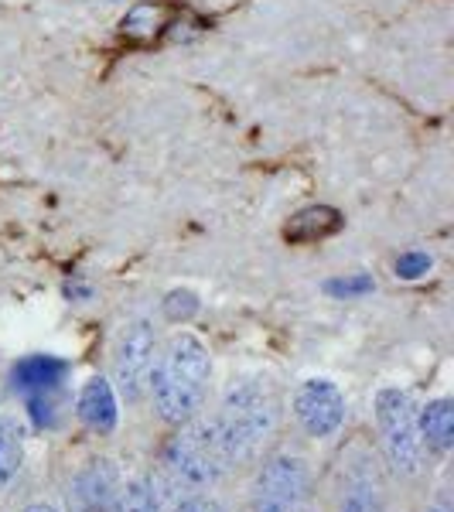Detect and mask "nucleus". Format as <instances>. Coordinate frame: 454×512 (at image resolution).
I'll return each mask as SVG.
<instances>
[{"label":"nucleus","instance_id":"18","mask_svg":"<svg viewBox=\"0 0 454 512\" xmlns=\"http://www.w3.org/2000/svg\"><path fill=\"white\" fill-rule=\"evenodd\" d=\"M427 270H431V256L427 253H403L400 260H396V277H403V280H417V277H424Z\"/></svg>","mask_w":454,"mask_h":512},{"label":"nucleus","instance_id":"4","mask_svg":"<svg viewBox=\"0 0 454 512\" xmlns=\"http://www.w3.org/2000/svg\"><path fill=\"white\" fill-rule=\"evenodd\" d=\"M376 410V427L383 437V454L390 461V468L396 475H417L420 458H424V444H420L417 431V403L407 390H386L376 393L373 400Z\"/></svg>","mask_w":454,"mask_h":512},{"label":"nucleus","instance_id":"3","mask_svg":"<svg viewBox=\"0 0 454 512\" xmlns=\"http://www.w3.org/2000/svg\"><path fill=\"white\" fill-rule=\"evenodd\" d=\"M164 465L171 478L188 492H205L229 472V454L222 448L216 420H188L181 431L171 437L164 451Z\"/></svg>","mask_w":454,"mask_h":512},{"label":"nucleus","instance_id":"12","mask_svg":"<svg viewBox=\"0 0 454 512\" xmlns=\"http://www.w3.org/2000/svg\"><path fill=\"white\" fill-rule=\"evenodd\" d=\"M338 512H386V499L376 475L359 468V472L345 478L342 492H338Z\"/></svg>","mask_w":454,"mask_h":512},{"label":"nucleus","instance_id":"11","mask_svg":"<svg viewBox=\"0 0 454 512\" xmlns=\"http://www.w3.org/2000/svg\"><path fill=\"white\" fill-rule=\"evenodd\" d=\"M417 431H420V444H427L431 451L444 454L454 444V403L448 396L441 400H431L427 407L417 410Z\"/></svg>","mask_w":454,"mask_h":512},{"label":"nucleus","instance_id":"19","mask_svg":"<svg viewBox=\"0 0 454 512\" xmlns=\"http://www.w3.org/2000/svg\"><path fill=\"white\" fill-rule=\"evenodd\" d=\"M171 512H226V509H222L212 495H188V499H181Z\"/></svg>","mask_w":454,"mask_h":512},{"label":"nucleus","instance_id":"8","mask_svg":"<svg viewBox=\"0 0 454 512\" xmlns=\"http://www.w3.org/2000/svg\"><path fill=\"white\" fill-rule=\"evenodd\" d=\"M294 417L308 437H335L345 427V396L332 379H304L294 390Z\"/></svg>","mask_w":454,"mask_h":512},{"label":"nucleus","instance_id":"1","mask_svg":"<svg viewBox=\"0 0 454 512\" xmlns=\"http://www.w3.org/2000/svg\"><path fill=\"white\" fill-rule=\"evenodd\" d=\"M209 379H212V355L205 349L202 338L181 332L168 338V345L158 352L147 379L154 410L164 424H188L198 417L205 396H209Z\"/></svg>","mask_w":454,"mask_h":512},{"label":"nucleus","instance_id":"20","mask_svg":"<svg viewBox=\"0 0 454 512\" xmlns=\"http://www.w3.org/2000/svg\"><path fill=\"white\" fill-rule=\"evenodd\" d=\"M21 512H62V509L52 506V502H31V506H24Z\"/></svg>","mask_w":454,"mask_h":512},{"label":"nucleus","instance_id":"5","mask_svg":"<svg viewBox=\"0 0 454 512\" xmlns=\"http://www.w3.org/2000/svg\"><path fill=\"white\" fill-rule=\"evenodd\" d=\"M311 475L304 458L297 454H274L263 461L253 482V512H301V502L308 495Z\"/></svg>","mask_w":454,"mask_h":512},{"label":"nucleus","instance_id":"14","mask_svg":"<svg viewBox=\"0 0 454 512\" xmlns=\"http://www.w3.org/2000/svg\"><path fill=\"white\" fill-rule=\"evenodd\" d=\"M342 226V219H338L335 209H328V205H311V209L297 212L291 219V226H287V239H297V243H315L321 236H332L335 229Z\"/></svg>","mask_w":454,"mask_h":512},{"label":"nucleus","instance_id":"9","mask_svg":"<svg viewBox=\"0 0 454 512\" xmlns=\"http://www.w3.org/2000/svg\"><path fill=\"white\" fill-rule=\"evenodd\" d=\"M120 468L113 458H93L86 468H79L69 485V509L72 512H113V502L120 495Z\"/></svg>","mask_w":454,"mask_h":512},{"label":"nucleus","instance_id":"10","mask_svg":"<svg viewBox=\"0 0 454 512\" xmlns=\"http://www.w3.org/2000/svg\"><path fill=\"white\" fill-rule=\"evenodd\" d=\"M76 414L89 431L96 434H110L117 427L120 417V403H117V390H113L110 379L96 376L89 379L86 386L79 390V403H76Z\"/></svg>","mask_w":454,"mask_h":512},{"label":"nucleus","instance_id":"17","mask_svg":"<svg viewBox=\"0 0 454 512\" xmlns=\"http://www.w3.org/2000/svg\"><path fill=\"white\" fill-rule=\"evenodd\" d=\"M373 287H376V284H373V277L356 274V277L332 280V284H328V294H335V297H359V294H369Z\"/></svg>","mask_w":454,"mask_h":512},{"label":"nucleus","instance_id":"2","mask_svg":"<svg viewBox=\"0 0 454 512\" xmlns=\"http://www.w3.org/2000/svg\"><path fill=\"white\" fill-rule=\"evenodd\" d=\"M280 417V396L274 383L263 376H243L222 396V407L216 427L222 437V448L229 454V465L253 458L260 451V444L274 434Z\"/></svg>","mask_w":454,"mask_h":512},{"label":"nucleus","instance_id":"21","mask_svg":"<svg viewBox=\"0 0 454 512\" xmlns=\"http://www.w3.org/2000/svg\"><path fill=\"white\" fill-rule=\"evenodd\" d=\"M427 512H451V509H448V502H437V506H431Z\"/></svg>","mask_w":454,"mask_h":512},{"label":"nucleus","instance_id":"13","mask_svg":"<svg viewBox=\"0 0 454 512\" xmlns=\"http://www.w3.org/2000/svg\"><path fill=\"white\" fill-rule=\"evenodd\" d=\"M24 465V424L18 417H0V492L18 478Z\"/></svg>","mask_w":454,"mask_h":512},{"label":"nucleus","instance_id":"16","mask_svg":"<svg viewBox=\"0 0 454 512\" xmlns=\"http://www.w3.org/2000/svg\"><path fill=\"white\" fill-rule=\"evenodd\" d=\"M164 318L168 321H188L198 315V294L192 291H171L168 297H164Z\"/></svg>","mask_w":454,"mask_h":512},{"label":"nucleus","instance_id":"7","mask_svg":"<svg viewBox=\"0 0 454 512\" xmlns=\"http://www.w3.org/2000/svg\"><path fill=\"white\" fill-rule=\"evenodd\" d=\"M65 362L52 359V355H31L14 366V390L24 396L31 417L41 427H52L59 417V396H62Z\"/></svg>","mask_w":454,"mask_h":512},{"label":"nucleus","instance_id":"6","mask_svg":"<svg viewBox=\"0 0 454 512\" xmlns=\"http://www.w3.org/2000/svg\"><path fill=\"white\" fill-rule=\"evenodd\" d=\"M154 359H158V335H154V325L144 318L130 321L117 342V352H113V379H117L120 393L127 396V400H140V396H144Z\"/></svg>","mask_w":454,"mask_h":512},{"label":"nucleus","instance_id":"15","mask_svg":"<svg viewBox=\"0 0 454 512\" xmlns=\"http://www.w3.org/2000/svg\"><path fill=\"white\" fill-rule=\"evenodd\" d=\"M113 512H161V499L151 478H134V482L120 485Z\"/></svg>","mask_w":454,"mask_h":512}]
</instances>
